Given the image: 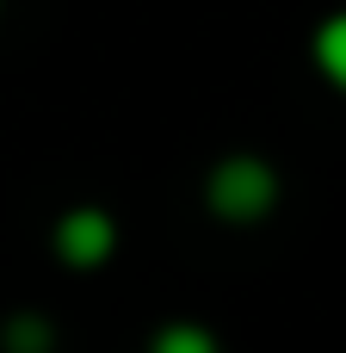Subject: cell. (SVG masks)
I'll list each match as a JSON object with an SVG mask.
<instances>
[{"label":"cell","mask_w":346,"mask_h":353,"mask_svg":"<svg viewBox=\"0 0 346 353\" xmlns=\"http://www.w3.org/2000/svg\"><path fill=\"white\" fill-rule=\"evenodd\" d=\"M279 168L266 161V155H248V149H235V155H223L210 174H204V205H210V217L217 223H235V230H248V223H266L272 211H279Z\"/></svg>","instance_id":"1"},{"label":"cell","mask_w":346,"mask_h":353,"mask_svg":"<svg viewBox=\"0 0 346 353\" xmlns=\"http://www.w3.org/2000/svg\"><path fill=\"white\" fill-rule=\"evenodd\" d=\"M50 254L68 267V273H93L118 254V217L105 205H68L56 223H50Z\"/></svg>","instance_id":"2"},{"label":"cell","mask_w":346,"mask_h":353,"mask_svg":"<svg viewBox=\"0 0 346 353\" xmlns=\"http://www.w3.org/2000/svg\"><path fill=\"white\" fill-rule=\"evenodd\" d=\"M310 56H316V68H322V81L346 93V6L340 12H328L322 25H316V37H310Z\"/></svg>","instance_id":"3"},{"label":"cell","mask_w":346,"mask_h":353,"mask_svg":"<svg viewBox=\"0 0 346 353\" xmlns=\"http://www.w3.org/2000/svg\"><path fill=\"white\" fill-rule=\"evenodd\" d=\"M0 353H56V323L37 310H12L0 323Z\"/></svg>","instance_id":"4"},{"label":"cell","mask_w":346,"mask_h":353,"mask_svg":"<svg viewBox=\"0 0 346 353\" xmlns=\"http://www.w3.org/2000/svg\"><path fill=\"white\" fill-rule=\"evenodd\" d=\"M142 353H223V341H217V329H204V323H192V316H173V323H161V329L149 335Z\"/></svg>","instance_id":"5"}]
</instances>
